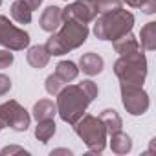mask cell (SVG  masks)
Returning a JSON list of instances; mask_svg holds the SVG:
<instances>
[{"label":"cell","mask_w":156,"mask_h":156,"mask_svg":"<svg viewBox=\"0 0 156 156\" xmlns=\"http://www.w3.org/2000/svg\"><path fill=\"white\" fill-rule=\"evenodd\" d=\"M88 39V26L77 20H64L62 28L46 41V50L50 55H64L70 50L79 48Z\"/></svg>","instance_id":"cell-1"},{"label":"cell","mask_w":156,"mask_h":156,"mask_svg":"<svg viewBox=\"0 0 156 156\" xmlns=\"http://www.w3.org/2000/svg\"><path fill=\"white\" fill-rule=\"evenodd\" d=\"M92 99L85 94L81 85H64V88L57 94V112L62 121L73 125L79 119Z\"/></svg>","instance_id":"cell-2"},{"label":"cell","mask_w":156,"mask_h":156,"mask_svg":"<svg viewBox=\"0 0 156 156\" xmlns=\"http://www.w3.org/2000/svg\"><path fill=\"white\" fill-rule=\"evenodd\" d=\"M134 26V15L127 9H114L110 13H103L96 24L94 33L101 41H114L125 33H129Z\"/></svg>","instance_id":"cell-3"},{"label":"cell","mask_w":156,"mask_h":156,"mask_svg":"<svg viewBox=\"0 0 156 156\" xmlns=\"http://www.w3.org/2000/svg\"><path fill=\"white\" fill-rule=\"evenodd\" d=\"M114 72L121 83L143 85L147 75V59L140 50L129 55H121L114 64Z\"/></svg>","instance_id":"cell-4"},{"label":"cell","mask_w":156,"mask_h":156,"mask_svg":"<svg viewBox=\"0 0 156 156\" xmlns=\"http://www.w3.org/2000/svg\"><path fill=\"white\" fill-rule=\"evenodd\" d=\"M75 132L79 136L85 145L92 151V152H101L107 145V129L101 123L99 118L90 116V114H83L79 119L73 123Z\"/></svg>","instance_id":"cell-5"},{"label":"cell","mask_w":156,"mask_h":156,"mask_svg":"<svg viewBox=\"0 0 156 156\" xmlns=\"http://www.w3.org/2000/svg\"><path fill=\"white\" fill-rule=\"evenodd\" d=\"M9 127L17 132H24L30 127V114L17 101H6L0 105V129Z\"/></svg>","instance_id":"cell-6"},{"label":"cell","mask_w":156,"mask_h":156,"mask_svg":"<svg viewBox=\"0 0 156 156\" xmlns=\"http://www.w3.org/2000/svg\"><path fill=\"white\" fill-rule=\"evenodd\" d=\"M30 44V35L17 28L15 24H11V20L4 15H0V46H6L8 50L19 51L28 48Z\"/></svg>","instance_id":"cell-7"},{"label":"cell","mask_w":156,"mask_h":156,"mask_svg":"<svg viewBox=\"0 0 156 156\" xmlns=\"http://www.w3.org/2000/svg\"><path fill=\"white\" fill-rule=\"evenodd\" d=\"M121 101L129 114L140 116L149 108V96L141 88V85H127L121 83Z\"/></svg>","instance_id":"cell-8"},{"label":"cell","mask_w":156,"mask_h":156,"mask_svg":"<svg viewBox=\"0 0 156 156\" xmlns=\"http://www.w3.org/2000/svg\"><path fill=\"white\" fill-rule=\"evenodd\" d=\"M61 17H62V22L64 20H77V22L87 24L98 17V9H96L94 0H75L68 8L62 9Z\"/></svg>","instance_id":"cell-9"},{"label":"cell","mask_w":156,"mask_h":156,"mask_svg":"<svg viewBox=\"0 0 156 156\" xmlns=\"http://www.w3.org/2000/svg\"><path fill=\"white\" fill-rule=\"evenodd\" d=\"M61 13H62V8H59V6H48V8L42 11L41 19H39L41 28H42L44 31H48V33H53L55 30H59V26L62 24Z\"/></svg>","instance_id":"cell-10"},{"label":"cell","mask_w":156,"mask_h":156,"mask_svg":"<svg viewBox=\"0 0 156 156\" xmlns=\"http://www.w3.org/2000/svg\"><path fill=\"white\" fill-rule=\"evenodd\" d=\"M103 64H105L103 57L98 55V53H94V51H88V53H85L79 59V66H81V70L87 75H98V73H101Z\"/></svg>","instance_id":"cell-11"},{"label":"cell","mask_w":156,"mask_h":156,"mask_svg":"<svg viewBox=\"0 0 156 156\" xmlns=\"http://www.w3.org/2000/svg\"><path fill=\"white\" fill-rule=\"evenodd\" d=\"M112 44H114V50L119 55H129V53H134V51L140 50V42L136 41V37L130 31L121 35V37H118V39H114Z\"/></svg>","instance_id":"cell-12"},{"label":"cell","mask_w":156,"mask_h":156,"mask_svg":"<svg viewBox=\"0 0 156 156\" xmlns=\"http://www.w3.org/2000/svg\"><path fill=\"white\" fill-rule=\"evenodd\" d=\"M50 53H48V50H46V46H42V44H37V46H31L30 50H28V53H26V59H28V62L33 66V68H44L46 64H48V61H50Z\"/></svg>","instance_id":"cell-13"},{"label":"cell","mask_w":156,"mask_h":156,"mask_svg":"<svg viewBox=\"0 0 156 156\" xmlns=\"http://www.w3.org/2000/svg\"><path fill=\"white\" fill-rule=\"evenodd\" d=\"M57 114V105L51 99H39L33 105V116L37 121L42 119H53V116Z\"/></svg>","instance_id":"cell-14"},{"label":"cell","mask_w":156,"mask_h":156,"mask_svg":"<svg viewBox=\"0 0 156 156\" xmlns=\"http://www.w3.org/2000/svg\"><path fill=\"white\" fill-rule=\"evenodd\" d=\"M99 119H101V123L105 125L107 134H114V132L121 130V118H119V114H118L114 108H105V110L99 114Z\"/></svg>","instance_id":"cell-15"},{"label":"cell","mask_w":156,"mask_h":156,"mask_svg":"<svg viewBox=\"0 0 156 156\" xmlns=\"http://www.w3.org/2000/svg\"><path fill=\"white\" fill-rule=\"evenodd\" d=\"M31 8L24 2V0H17L11 6V17L19 24H30L31 22Z\"/></svg>","instance_id":"cell-16"},{"label":"cell","mask_w":156,"mask_h":156,"mask_svg":"<svg viewBox=\"0 0 156 156\" xmlns=\"http://www.w3.org/2000/svg\"><path fill=\"white\" fill-rule=\"evenodd\" d=\"M112 138H110V147H112V151L116 152V154H125V152H129L130 149H132V141H130V138L127 136V134H123L121 130H118V132H114V134H110Z\"/></svg>","instance_id":"cell-17"},{"label":"cell","mask_w":156,"mask_h":156,"mask_svg":"<svg viewBox=\"0 0 156 156\" xmlns=\"http://www.w3.org/2000/svg\"><path fill=\"white\" fill-rule=\"evenodd\" d=\"M140 39H141V46L152 51L156 48V22H147L140 31Z\"/></svg>","instance_id":"cell-18"},{"label":"cell","mask_w":156,"mask_h":156,"mask_svg":"<svg viewBox=\"0 0 156 156\" xmlns=\"http://www.w3.org/2000/svg\"><path fill=\"white\" fill-rule=\"evenodd\" d=\"M55 73L61 77L64 83H70V81H73L75 77H77L79 68H77L75 62H72V61H61V62L55 66Z\"/></svg>","instance_id":"cell-19"},{"label":"cell","mask_w":156,"mask_h":156,"mask_svg":"<svg viewBox=\"0 0 156 156\" xmlns=\"http://www.w3.org/2000/svg\"><path fill=\"white\" fill-rule=\"evenodd\" d=\"M53 134H55V121L53 119H42V121L37 123V127H35V138L39 141L46 143V141L51 140Z\"/></svg>","instance_id":"cell-20"},{"label":"cell","mask_w":156,"mask_h":156,"mask_svg":"<svg viewBox=\"0 0 156 156\" xmlns=\"http://www.w3.org/2000/svg\"><path fill=\"white\" fill-rule=\"evenodd\" d=\"M64 85H66V83L61 79L57 73H51V75L46 77V92L51 94V96H57V94L64 88Z\"/></svg>","instance_id":"cell-21"},{"label":"cell","mask_w":156,"mask_h":156,"mask_svg":"<svg viewBox=\"0 0 156 156\" xmlns=\"http://www.w3.org/2000/svg\"><path fill=\"white\" fill-rule=\"evenodd\" d=\"M123 2H127V6L130 8H140L147 15H152L156 11V0H123Z\"/></svg>","instance_id":"cell-22"},{"label":"cell","mask_w":156,"mask_h":156,"mask_svg":"<svg viewBox=\"0 0 156 156\" xmlns=\"http://www.w3.org/2000/svg\"><path fill=\"white\" fill-rule=\"evenodd\" d=\"M96 4V9L98 13H110L114 9H119L121 8V0H94Z\"/></svg>","instance_id":"cell-23"},{"label":"cell","mask_w":156,"mask_h":156,"mask_svg":"<svg viewBox=\"0 0 156 156\" xmlns=\"http://www.w3.org/2000/svg\"><path fill=\"white\" fill-rule=\"evenodd\" d=\"M11 62H13V53H11V50H0V70H2V68H8Z\"/></svg>","instance_id":"cell-24"},{"label":"cell","mask_w":156,"mask_h":156,"mask_svg":"<svg viewBox=\"0 0 156 156\" xmlns=\"http://www.w3.org/2000/svg\"><path fill=\"white\" fill-rule=\"evenodd\" d=\"M9 90H11V79L8 75L0 73V96H6Z\"/></svg>","instance_id":"cell-25"},{"label":"cell","mask_w":156,"mask_h":156,"mask_svg":"<svg viewBox=\"0 0 156 156\" xmlns=\"http://www.w3.org/2000/svg\"><path fill=\"white\" fill-rule=\"evenodd\" d=\"M0 154H28V151H24L22 147L11 145V147H4L2 151H0Z\"/></svg>","instance_id":"cell-26"},{"label":"cell","mask_w":156,"mask_h":156,"mask_svg":"<svg viewBox=\"0 0 156 156\" xmlns=\"http://www.w3.org/2000/svg\"><path fill=\"white\" fill-rule=\"evenodd\" d=\"M24 2L31 8V11H35V9H39V6L42 4V0H24Z\"/></svg>","instance_id":"cell-27"},{"label":"cell","mask_w":156,"mask_h":156,"mask_svg":"<svg viewBox=\"0 0 156 156\" xmlns=\"http://www.w3.org/2000/svg\"><path fill=\"white\" fill-rule=\"evenodd\" d=\"M51 154H70V151H66V149H57V151H51Z\"/></svg>","instance_id":"cell-28"},{"label":"cell","mask_w":156,"mask_h":156,"mask_svg":"<svg viewBox=\"0 0 156 156\" xmlns=\"http://www.w3.org/2000/svg\"><path fill=\"white\" fill-rule=\"evenodd\" d=\"M0 6H2V0H0Z\"/></svg>","instance_id":"cell-29"}]
</instances>
